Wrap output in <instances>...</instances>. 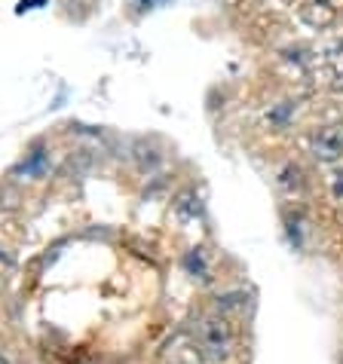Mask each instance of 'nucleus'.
I'll return each mask as SVG.
<instances>
[{"mask_svg":"<svg viewBox=\"0 0 343 364\" xmlns=\"http://www.w3.org/2000/svg\"><path fill=\"white\" fill-rule=\"evenodd\" d=\"M194 346L199 352V358L209 364H227L233 358V328L224 316H203L194 328Z\"/></svg>","mask_w":343,"mask_h":364,"instance_id":"1","label":"nucleus"},{"mask_svg":"<svg viewBox=\"0 0 343 364\" xmlns=\"http://www.w3.org/2000/svg\"><path fill=\"white\" fill-rule=\"evenodd\" d=\"M310 150L319 163H337L343 156V123H328L312 132Z\"/></svg>","mask_w":343,"mask_h":364,"instance_id":"2","label":"nucleus"},{"mask_svg":"<svg viewBox=\"0 0 343 364\" xmlns=\"http://www.w3.org/2000/svg\"><path fill=\"white\" fill-rule=\"evenodd\" d=\"M297 18L312 31H322L337 18V9L331 0H307L304 6H297Z\"/></svg>","mask_w":343,"mask_h":364,"instance_id":"3","label":"nucleus"},{"mask_svg":"<svg viewBox=\"0 0 343 364\" xmlns=\"http://www.w3.org/2000/svg\"><path fill=\"white\" fill-rule=\"evenodd\" d=\"M322 65H325V74L331 80V86L343 92V40H334L331 46H325V53H322Z\"/></svg>","mask_w":343,"mask_h":364,"instance_id":"4","label":"nucleus"},{"mask_svg":"<svg viewBox=\"0 0 343 364\" xmlns=\"http://www.w3.org/2000/svg\"><path fill=\"white\" fill-rule=\"evenodd\" d=\"M300 187H304V171H300V166L288 163L285 168L279 171V190L282 193H288V196H295Z\"/></svg>","mask_w":343,"mask_h":364,"instance_id":"5","label":"nucleus"},{"mask_svg":"<svg viewBox=\"0 0 343 364\" xmlns=\"http://www.w3.org/2000/svg\"><path fill=\"white\" fill-rule=\"evenodd\" d=\"M187 269L190 272H199V279H209V269H206L203 255H199V251H190V255H187Z\"/></svg>","mask_w":343,"mask_h":364,"instance_id":"6","label":"nucleus"},{"mask_svg":"<svg viewBox=\"0 0 343 364\" xmlns=\"http://www.w3.org/2000/svg\"><path fill=\"white\" fill-rule=\"evenodd\" d=\"M331 193H334V199H343V171H337L331 181Z\"/></svg>","mask_w":343,"mask_h":364,"instance_id":"7","label":"nucleus"},{"mask_svg":"<svg viewBox=\"0 0 343 364\" xmlns=\"http://www.w3.org/2000/svg\"><path fill=\"white\" fill-rule=\"evenodd\" d=\"M163 4H169V0H135L138 9H154V6H163Z\"/></svg>","mask_w":343,"mask_h":364,"instance_id":"8","label":"nucleus"},{"mask_svg":"<svg viewBox=\"0 0 343 364\" xmlns=\"http://www.w3.org/2000/svg\"><path fill=\"white\" fill-rule=\"evenodd\" d=\"M166 364H190V361H181V358H172V361H166Z\"/></svg>","mask_w":343,"mask_h":364,"instance_id":"9","label":"nucleus"},{"mask_svg":"<svg viewBox=\"0 0 343 364\" xmlns=\"http://www.w3.org/2000/svg\"><path fill=\"white\" fill-rule=\"evenodd\" d=\"M0 364H13V361H9V358L4 355V352H0Z\"/></svg>","mask_w":343,"mask_h":364,"instance_id":"10","label":"nucleus"}]
</instances>
